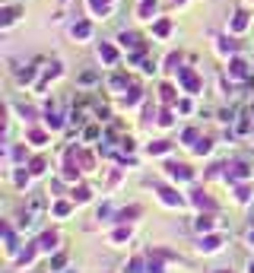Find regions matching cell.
<instances>
[{
  "instance_id": "obj_30",
  "label": "cell",
  "mask_w": 254,
  "mask_h": 273,
  "mask_svg": "<svg viewBox=\"0 0 254 273\" xmlns=\"http://www.w3.org/2000/svg\"><path fill=\"white\" fill-rule=\"evenodd\" d=\"M178 3H184V0H178Z\"/></svg>"
},
{
  "instance_id": "obj_1",
  "label": "cell",
  "mask_w": 254,
  "mask_h": 273,
  "mask_svg": "<svg viewBox=\"0 0 254 273\" xmlns=\"http://www.w3.org/2000/svg\"><path fill=\"white\" fill-rule=\"evenodd\" d=\"M178 79H181L184 92H191V96H197V92H200V76H197L191 67H181V70H178Z\"/></svg>"
},
{
  "instance_id": "obj_18",
  "label": "cell",
  "mask_w": 254,
  "mask_h": 273,
  "mask_svg": "<svg viewBox=\"0 0 254 273\" xmlns=\"http://www.w3.org/2000/svg\"><path fill=\"white\" fill-rule=\"evenodd\" d=\"M54 245H57V235H54V232H48V235H42V248H45V251H51V248H54Z\"/></svg>"
},
{
  "instance_id": "obj_14",
  "label": "cell",
  "mask_w": 254,
  "mask_h": 273,
  "mask_svg": "<svg viewBox=\"0 0 254 273\" xmlns=\"http://www.w3.org/2000/svg\"><path fill=\"white\" fill-rule=\"evenodd\" d=\"M165 67H169V70H181V54H169V57H165Z\"/></svg>"
},
{
  "instance_id": "obj_4",
  "label": "cell",
  "mask_w": 254,
  "mask_h": 273,
  "mask_svg": "<svg viewBox=\"0 0 254 273\" xmlns=\"http://www.w3.org/2000/svg\"><path fill=\"white\" fill-rule=\"evenodd\" d=\"M19 13H23V6H3V10H0V25H13L19 19Z\"/></svg>"
},
{
  "instance_id": "obj_3",
  "label": "cell",
  "mask_w": 254,
  "mask_h": 273,
  "mask_svg": "<svg viewBox=\"0 0 254 273\" xmlns=\"http://www.w3.org/2000/svg\"><path fill=\"white\" fill-rule=\"evenodd\" d=\"M70 35L76 38V42H86V38L92 35V25L86 23V19H79V23H73V25H70Z\"/></svg>"
},
{
  "instance_id": "obj_27",
  "label": "cell",
  "mask_w": 254,
  "mask_h": 273,
  "mask_svg": "<svg viewBox=\"0 0 254 273\" xmlns=\"http://www.w3.org/2000/svg\"><path fill=\"white\" fill-rule=\"evenodd\" d=\"M54 213H57V216H67V213H70V203H57Z\"/></svg>"
},
{
  "instance_id": "obj_25",
  "label": "cell",
  "mask_w": 254,
  "mask_h": 273,
  "mask_svg": "<svg viewBox=\"0 0 254 273\" xmlns=\"http://www.w3.org/2000/svg\"><path fill=\"white\" fill-rule=\"evenodd\" d=\"M162 99H165V102H172V99H175V89H172V86H162Z\"/></svg>"
},
{
  "instance_id": "obj_20",
  "label": "cell",
  "mask_w": 254,
  "mask_h": 273,
  "mask_svg": "<svg viewBox=\"0 0 254 273\" xmlns=\"http://www.w3.org/2000/svg\"><path fill=\"white\" fill-rule=\"evenodd\" d=\"M232 178H248V165H232Z\"/></svg>"
},
{
  "instance_id": "obj_5",
  "label": "cell",
  "mask_w": 254,
  "mask_h": 273,
  "mask_svg": "<svg viewBox=\"0 0 254 273\" xmlns=\"http://www.w3.org/2000/svg\"><path fill=\"white\" fill-rule=\"evenodd\" d=\"M245 29H248V13L238 10L235 16H232V23H229V32H232V35H238V32H245Z\"/></svg>"
},
{
  "instance_id": "obj_28",
  "label": "cell",
  "mask_w": 254,
  "mask_h": 273,
  "mask_svg": "<svg viewBox=\"0 0 254 273\" xmlns=\"http://www.w3.org/2000/svg\"><path fill=\"white\" fill-rule=\"evenodd\" d=\"M181 140H184V143H194V140H197V130H194V127H191V130H184V137H181Z\"/></svg>"
},
{
  "instance_id": "obj_26",
  "label": "cell",
  "mask_w": 254,
  "mask_h": 273,
  "mask_svg": "<svg viewBox=\"0 0 254 273\" xmlns=\"http://www.w3.org/2000/svg\"><path fill=\"white\" fill-rule=\"evenodd\" d=\"M38 172H45V159H35V162H32V175H38Z\"/></svg>"
},
{
  "instance_id": "obj_16",
  "label": "cell",
  "mask_w": 254,
  "mask_h": 273,
  "mask_svg": "<svg viewBox=\"0 0 254 273\" xmlns=\"http://www.w3.org/2000/svg\"><path fill=\"white\" fill-rule=\"evenodd\" d=\"M194 203H197V206H210V210H213V200L203 194V191H194Z\"/></svg>"
},
{
  "instance_id": "obj_11",
  "label": "cell",
  "mask_w": 254,
  "mask_h": 273,
  "mask_svg": "<svg viewBox=\"0 0 254 273\" xmlns=\"http://www.w3.org/2000/svg\"><path fill=\"white\" fill-rule=\"evenodd\" d=\"M159 194H162V200L169 203V206H181V197H178V194H175V191H172V188H162V191H159Z\"/></svg>"
},
{
  "instance_id": "obj_15",
  "label": "cell",
  "mask_w": 254,
  "mask_h": 273,
  "mask_svg": "<svg viewBox=\"0 0 254 273\" xmlns=\"http://www.w3.org/2000/svg\"><path fill=\"white\" fill-rule=\"evenodd\" d=\"M219 245H223V242H219L216 235H213V238H203V245H200V251H219Z\"/></svg>"
},
{
  "instance_id": "obj_21",
  "label": "cell",
  "mask_w": 254,
  "mask_h": 273,
  "mask_svg": "<svg viewBox=\"0 0 254 273\" xmlns=\"http://www.w3.org/2000/svg\"><path fill=\"white\" fill-rule=\"evenodd\" d=\"M45 124H48L51 130H57V127H61V118H57V115H51V111H48V115H45Z\"/></svg>"
},
{
  "instance_id": "obj_13",
  "label": "cell",
  "mask_w": 254,
  "mask_h": 273,
  "mask_svg": "<svg viewBox=\"0 0 254 273\" xmlns=\"http://www.w3.org/2000/svg\"><path fill=\"white\" fill-rule=\"evenodd\" d=\"M76 175V162H73V152H67V159H64V178H73Z\"/></svg>"
},
{
  "instance_id": "obj_22",
  "label": "cell",
  "mask_w": 254,
  "mask_h": 273,
  "mask_svg": "<svg viewBox=\"0 0 254 273\" xmlns=\"http://www.w3.org/2000/svg\"><path fill=\"white\" fill-rule=\"evenodd\" d=\"M165 149H169V143H165V140H159V143H150V152H156V156H159V152H165Z\"/></svg>"
},
{
  "instance_id": "obj_2",
  "label": "cell",
  "mask_w": 254,
  "mask_h": 273,
  "mask_svg": "<svg viewBox=\"0 0 254 273\" xmlns=\"http://www.w3.org/2000/svg\"><path fill=\"white\" fill-rule=\"evenodd\" d=\"M86 3H89V10L96 13V16H102V19L115 10V0H86Z\"/></svg>"
},
{
  "instance_id": "obj_7",
  "label": "cell",
  "mask_w": 254,
  "mask_h": 273,
  "mask_svg": "<svg viewBox=\"0 0 254 273\" xmlns=\"http://www.w3.org/2000/svg\"><path fill=\"white\" fill-rule=\"evenodd\" d=\"M165 169H169V175H172V178H181V181H188V178L194 175V172L188 169V165H178V162H169Z\"/></svg>"
},
{
  "instance_id": "obj_10",
  "label": "cell",
  "mask_w": 254,
  "mask_h": 273,
  "mask_svg": "<svg viewBox=\"0 0 254 273\" xmlns=\"http://www.w3.org/2000/svg\"><path fill=\"white\" fill-rule=\"evenodd\" d=\"M118 42H121L124 48H137V45H140V35H137V32H121V35H118Z\"/></svg>"
},
{
  "instance_id": "obj_24",
  "label": "cell",
  "mask_w": 254,
  "mask_h": 273,
  "mask_svg": "<svg viewBox=\"0 0 254 273\" xmlns=\"http://www.w3.org/2000/svg\"><path fill=\"white\" fill-rule=\"evenodd\" d=\"M140 99V89H130V96H124V105H133Z\"/></svg>"
},
{
  "instance_id": "obj_12",
  "label": "cell",
  "mask_w": 254,
  "mask_h": 273,
  "mask_svg": "<svg viewBox=\"0 0 254 273\" xmlns=\"http://www.w3.org/2000/svg\"><path fill=\"white\" fill-rule=\"evenodd\" d=\"M152 32H156L159 38H165V35H169V32H172V23H169V19H159V23L152 25Z\"/></svg>"
},
{
  "instance_id": "obj_8",
  "label": "cell",
  "mask_w": 254,
  "mask_h": 273,
  "mask_svg": "<svg viewBox=\"0 0 254 273\" xmlns=\"http://www.w3.org/2000/svg\"><path fill=\"white\" fill-rule=\"evenodd\" d=\"M99 57H102L108 67H115V64H118V51L111 48V45H99Z\"/></svg>"
},
{
  "instance_id": "obj_29",
  "label": "cell",
  "mask_w": 254,
  "mask_h": 273,
  "mask_svg": "<svg viewBox=\"0 0 254 273\" xmlns=\"http://www.w3.org/2000/svg\"><path fill=\"white\" fill-rule=\"evenodd\" d=\"M194 149H197V152H210V140H200V143L194 146Z\"/></svg>"
},
{
  "instance_id": "obj_23",
  "label": "cell",
  "mask_w": 254,
  "mask_h": 273,
  "mask_svg": "<svg viewBox=\"0 0 254 273\" xmlns=\"http://www.w3.org/2000/svg\"><path fill=\"white\" fill-rule=\"evenodd\" d=\"M210 225H213V216H200L197 219V229H210Z\"/></svg>"
},
{
  "instance_id": "obj_19",
  "label": "cell",
  "mask_w": 254,
  "mask_h": 273,
  "mask_svg": "<svg viewBox=\"0 0 254 273\" xmlns=\"http://www.w3.org/2000/svg\"><path fill=\"white\" fill-rule=\"evenodd\" d=\"M232 51H235V42L223 38V42H219V54H232Z\"/></svg>"
},
{
  "instance_id": "obj_17",
  "label": "cell",
  "mask_w": 254,
  "mask_h": 273,
  "mask_svg": "<svg viewBox=\"0 0 254 273\" xmlns=\"http://www.w3.org/2000/svg\"><path fill=\"white\" fill-rule=\"evenodd\" d=\"M73 200H76V203H86V200H89V188H76V191H73Z\"/></svg>"
},
{
  "instance_id": "obj_6",
  "label": "cell",
  "mask_w": 254,
  "mask_h": 273,
  "mask_svg": "<svg viewBox=\"0 0 254 273\" xmlns=\"http://www.w3.org/2000/svg\"><path fill=\"white\" fill-rule=\"evenodd\" d=\"M229 73L235 79H245V76H248V64H245L242 57H232V61H229Z\"/></svg>"
},
{
  "instance_id": "obj_9",
  "label": "cell",
  "mask_w": 254,
  "mask_h": 273,
  "mask_svg": "<svg viewBox=\"0 0 254 273\" xmlns=\"http://www.w3.org/2000/svg\"><path fill=\"white\" fill-rule=\"evenodd\" d=\"M152 13H156V0H143V3L137 6V16L140 19H152Z\"/></svg>"
}]
</instances>
